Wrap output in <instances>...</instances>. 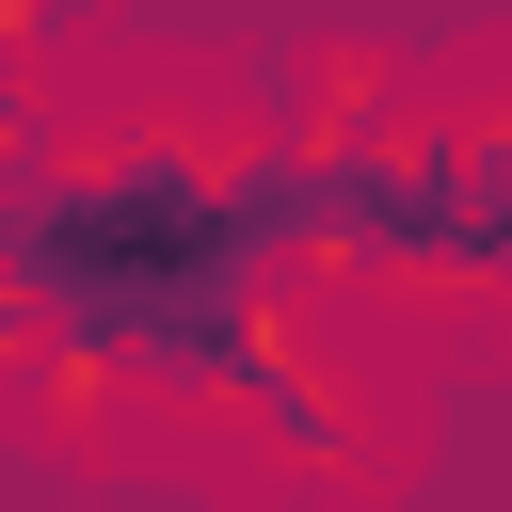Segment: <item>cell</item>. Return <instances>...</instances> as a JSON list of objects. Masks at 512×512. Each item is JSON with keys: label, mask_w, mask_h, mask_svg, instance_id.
<instances>
[{"label": "cell", "mask_w": 512, "mask_h": 512, "mask_svg": "<svg viewBox=\"0 0 512 512\" xmlns=\"http://www.w3.org/2000/svg\"><path fill=\"white\" fill-rule=\"evenodd\" d=\"M464 128V176H480V304L512 320V112H448Z\"/></svg>", "instance_id": "1"}]
</instances>
